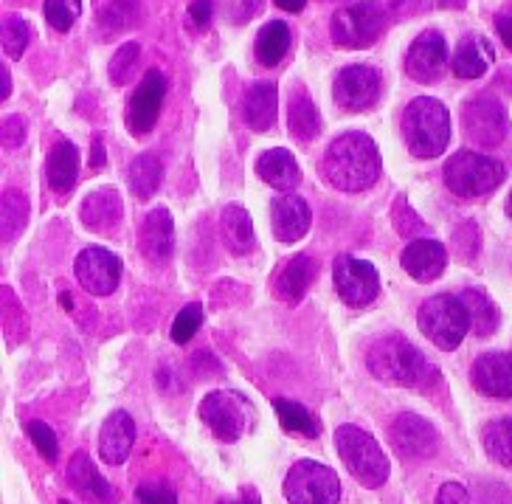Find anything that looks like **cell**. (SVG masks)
Wrapping results in <instances>:
<instances>
[{"label":"cell","instance_id":"obj_1","mask_svg":"<svg viewBox=\"0 0 512 504\" xmlns=\"http://www.w3.org/2000/svg\"><path fill=\"white\" fill-rule=\"evenodd\" d=\"M366 364L377 381L408 386V389H431L439 381L437 367L422 355L408 338L383 336L369 347Z\"/></svg>","mask_w":512,"mask_h":504},{"label":"cell","instance_id":"obj_2","mask_svg":"<svg viewBox=\"0 0 512 504\" xmlns=\"http://www.w3.org/2000/svg\"><path fill=\"white\" fill-rule=\"evenodd\" d=\"M380 175V153L366 133H344L324 153V178L341 192H363Z\"/></svg>","mask_w":512,"mask_h":504},{"label":"cell","instance_id":"obj_3","mask_svg":"<svg viewBox=\"0 0 512 504\" xmlns=\"http://www.w3.org/2000/svg\"><path fill=\"white\" fill-rule=\"evenodd\" d=\"M403 136L414 158H437L451 141V116L439 99H414L403 113Z\"/></svg>","mask_w":512,"mask_h":504},{"label":"cell","instance_id":"obj_4","mask_svg":"<svg viewBox=\"0 0 512 504\" xmlns=\"http://www.w3.org/2000/svg\"><path fill=\"white\" fill-rule=\"evenodd\" d=\"M335 448H338V457L344 459L349 474L355 476L363 488L375 490L386 485L392 468H389V459L383 454L380 443L369 431L349 426V423L338 426L335 428Z\"/></svg>","mask_w":512,"mask_h":504},{"label":"cell","instance_id":"obj_5","mask_svg":"<svg viewBox=\"0 0 512 504\" xmlns=\"http://www.w3.org/2000/svg\"><path fill=\"white\" fill-rule=\"evenodd\" d=\"M442 178H445V186L451 189L456 198L476 200L490 195L493 189L504 184L507 169L490 155L462 150V153H453L448 158V164L442 169Z\"/></svg>","mask_w":512,"mask_h":504},{"label":"cell","instance_id":"obj_6","mask_svg":"<svg viewBox=\"0 0 512 504\" xmlns=\"http://www.w3.org/2000/svg\"><path fill=\"white\" fill-rule=\"evenodd\" d=\"M417 324H420L422 336L434 347L453 352L465 341L467 330H470V316H467V307L459 296L439 293L417 310Z\"/></svg>","mask_w":512,"mask_h":504},{"label":"cell","instance_id":"obj_7","mask_svg":"<svg viewBox=\"0 0 512 504\" xmlns=\"http://www.w3.org/2000/svg\"><path fill=\"white\" fill-rule=\"evenodd\" d=\"M386 26H389V15L380 3L372 0L355 3L332 15V43L341 48H369L383 37Z\"/></svg>","mask_w":512,"mask_h":504},{"label":"cell","instance_id":"obj_8","mask_svg":"<svg viewBox=\"0 0 512 504\" xmlns=\"http://www.w3.org/2000/svg\"><path fill=\"white\" fill-rule=\"evenodd\" d=\"M200 420L214 431L217 440L237 443L242 434L254 426V406L234 389L209 392L200 400Z\"/></svg>","mask_w":512,"mask_h":504},{"label":"cell","instance_id":"obj_9","mask_svg":"<svg viewBox=\"0 0 512 504\" xmlns=\"http://www.w3.org/2000/svg\"><path fill=\"white\" fill-rule=\"evenodd\" d=\"M285 499L290 504H338V474L321 462L299 459L285 476Z\"/></svg>","mask_w":512,"mask_h":504},{"label":"cell","instance_id":"obj_10","mask_svg":"<svg viewBox=\"0 0 512 504\" xmlns=\"http://www.w3.org/2000/svg\"><path fill=\"white\" fill-rule=\"evenodd\" d=\"M462 130L476 147H498L510 133V116L493 93H479L462 105Z\"/></svg>","mask_w":512,"mask_h":504},{"label":"cell","instance_id":"obj_11","mask_svg":"<svg viewBox=\"0 0 512 504\" xmlns=\"http://www.w3.org/2000/svg\"><path fill=\"white\" fill-rule=\"evenodd\" d=\"M332 279H335V291L341 296V302L349 307H369L380 293V276H377L375 265L358 257H338L335 268H332Z\"/></svg>","mask_w":512,"mask_h":504},{"label":"cell","instance_id":"obj_12","mask_svg":"<svg viewBox=\"0 0 512 504\" xmlns=\"http://www.w3.org/2000/svg\"><path fill=\"white\" fill-rule=\"evenodd\" d=\"M166 96V77L161 71H147L144 79L138 82V88L130 96L127 102V113H124V122H127V130L133 136H147L155 122H158V113H161V105H164Z\"/></svg>","mask_w":512,"mask_h":504},{"label":"cell","instance_id":"obj_13","mask_svg":"<svg viewBox=\"0 0 512 504\" xmlns=\"http://www.w3.org/2000/svg\"><path fill=\"white\" fill-rule=\"evenodd\" d=\"M332 93H335V102L341 110L363 113L375 105L377 93H380V74L372 65H347L335 77Z\"/></svg>","mask_w":512,"mask_h":504},{"label":"cell","instance_id":"obj_14","mask_svg":"<svg viewBox=\"0 0 512 504\" xmlns=\"http://www.w3.org/2000/svg\"><path fill=\"white\" fill-rule=\"evenodd\" d=\"M74 271L76 279H79V285H82L85 291L93 293V296H110V293L119 288L121 260L113 251L93 245V248H85V251L76 257Z\"/></svg>","mask_w":512,"mask_h":504},{"label":"cell","instance_id":"obj_15","mask_svg":"<svg viewBox=\"0 0 512 504\" xmlns=\"http://www.w3.org/2000/svg\"><path fill=\"white\" fill-rule=\"evenodd\" d=\"M389 440H392L394 451L403 459H422L431 457L437 451L439 434L437 428L431 426L425 417L414 412H403L392 420Z\"/></svg>","mask_w":512,"mask_h":504},{"label":"cell","instance_id":"obj_16","mask_svg":"<svg viewBox=\"0 0 512 504\" xmlns=\"http://www.w3.org/2000/svg\"><path fill=\"white\" fill-rule=\"evenodd\" d=\"M448 65V43L439 31H422L408 46L406 74L414 82H437Z\"/></svg>","mask_w":512,"mask_h":504},{"label":"cell","instance_id":"obj_17","mask_svg":"<svg viewBox=\"0 0 512 504\" xmlns=\"http://www.w3.org/2000/svg\"><path fill=\"white\" fill-rule=\"evenodd\" d=\"M473 386L484 398H512V352H484L473 364Z\"/></svg>","mask_w":512,"mask_h":504},{"label":"cell","instance_id":"obj_18","mask_svg":"<svg viewBox=\"0 0 512 504\" xmlns=\"http://www.w3.org/2000/svg\"><path fill=\"white\" fill-rule=\"evenodd\" d=\"M68 479L71 488L93 504H119V490L107 482L105 476L99 474L96 462H93L85 451H76L71 462H68Z\"/></svg>","mask_w":512,"mask_h":504},{"label":"cell","instance_id":"obj_19","mask_svg":"<svg viewBox=\"0 0 512 504\" xmlns=\"http://www.w3.org/2000/svg\"><path fill=\"white\" fill-rule=\"evenodd\" d=\"M138 245L141 254L152 262V265H164L169 257L175 254V223L169 209H155L147 214V220L141 223V234H138Z\"/></svg>","mask_w":512,"mask_h":504},{"label":"cell","instance_id":"obj_20","mask_svg":"<svg viewBox=\"0 0 512 504\" xmlns=\"http://www.w3.org/2000/svg\"><path fill=\"white\" fill-rule=\"evenodd\" d=\"M273 234L279 243H299L307 229H310V206L307 200L285 192L271 203Z\"/></svg>","mask_w":512,"mask_h":504},{"label":"cell","instance_id":"obj_21","mask_svg":"<svg viewBox=\"0 0 512 504\" xmlns=\"http://www.w3.org/2000/svg\"><path fill=\"white\" fill-rule=\"evenodd\" d=\"M400 262H403V268H406V274L411 279L434 282V279L442 276L445 265H448V251L437 240H414V243L406 245Z\"/></svg>","mask_w":512,"mask_h":504},{"label":"cell","instance_id":"obj_22","mask_svg":"<svg viewBox=\"0 0 512 504\" xmlns=\"http://www.w3.org/2000/svg\"><path fill=\"white\" fill-rule=\"evenodd\" d=\"M136 443V423L127 412H113L102 423V434H99V454L107 465H121L130 457Z\"/></svg>","mask_w":512,"mask_h":504},{"label":"cell","instance_id":"obj_23","mask_svg":"<svg viewBox=\"0 0 512 504\" xmlns=\"http://www.w3.org/2000/svg\"><path fill=\"white\" fill-rule=\"evenodd\" d=\"M256 175H259L268 186L279 189L282 195L290 192V189H296L299 181H302L299 161L290 155V150H282V147L259 155V161H256Z\"/></svg>","mask_w":512,"mask_h":504},{"label":"cell","instance_id":"obj_24","mask_svg":"<svg viewBox=\"0 0 512 504\" xmlns=\"http://www.w3.org/2000/svg\"><path fill=\"white\" fill-rule=\"evenodd\" d=\"M121 198L113 186L96 189L88 198L82 200V223L96 234H107L119 226L121 220Z\"/></svg>","mask_w":512,"mask_h":504},{"label":"cell","instance_id":"obj_25","mask_svg":"<svg viewBox=\"0 0 512 504\" xmlns=\"http://www.w3.org/2000/svg\"><path fill=\"white\" fill-rule=\"evenodd\" d=\"M493 65V46L484 40L482 34H470L465 37L451 57L453 77L459 79H479L487 74V68Z\"/></svg>","mask_w":512,"mask_h":504},{"label":"cell","instance_id":"obj_26","mask_svg":"<svg viewBox=\"0 0 512 504\" xmlns=\"http://www.w3.org/2000/svg\"><path fill=\"white\" fill-rule=\"evenodd\" d=\"M276 110H279V96H276V85L273 82H256L245 93V124L254 133H268L276 122Z\"/></svg>","mask_w":512,"mask_h":504},{"label":"cell","instance_id":"obj_27","mask_svg":"<svg viewBox=\"0 0 512 504\" xmlns=\"http://www.w3.org/2000/svg\"><path fill=\"white\" fill-rule=\"evenodd\" d=\"M46 175L54 192L68 195L74 189L76 178H79V150H76L71 141H57L51 147L46 161Z\"/></svg>","mask_w":512,"mask_h":504},{"label":"cell","instance_id":"obj_28","mask_svg":"<svg viewBox=\"0 0 512 504\" xmlns=\"http://www.w3.org/2000/svg\"><path fill=\"white\" fill-rule=\"evenodd\" d=\"M287 130L299 144H310L321 133V113L302 88L293 93V99L287 105Z\"/></svg>","mask_w":512,"mask_h":504},{"label":"cell","instance_id":"obj_29","mask_svg":"<svg viewBox=\"0 0 512 504\" xmlns=\"http://www.w3.org/2000/svg\"><path fill=\"white\" fill-rule=\"evenodd\" d=\"M313 276H316V262H313V257L310 254H296L293 260L287 262L285 271L279 274V279H276V293L285 302L296 305V302H302L304 293L310 291Z\"/></svg>","mask_w":512,"mask_h":504},{"label":"cell","instance_id":"obj_30","mask_svg":"<svg viewBox=\"0 0 512 504\" xmlns=\"http://www.w3.org/2000/svg\"><path fill=\"white\" fill-rule=\"evenodd\" d=\"M220 229H223V237H226L228 248H231L234 254H248V251H254V220H251L248 209H242L237 203L226 206L223 214H220Z\"/></svg>","mask_w":512,"mask_h":504},{"label":"cell","instance_id":"obj_31","mask_svg":"<svg viewBox=\"0 0 512 504\" xmlns=\"http://www.w3.org/2000/svg\"><path fill=\"white\" fill-rule=\"evenodd\" d=\"M287 48H290V29H287L282 20H273L268 26H262V31L256 34L254 54L259 65L273 68L285 60Z\"/></svg>","mask_w":512,"mask_h":504},{"label":"cell","instance_id":"obj_32","mask_svg":"<svg viewBox=\"0 0 512 504\" xmlns=\"http://www.w3.org/2000/svg\"><path fill=\"white\" fill-rule=\"evenodd\" d=\"M161 178H164V164L155 153H141L130 164V172H127V181H130V189L136 192L138 200H150L158 186H161Z\"/></svg>","mask_w":512,"mask_h":504},{"label":"cell","instance_id":"obj_33","mask_svg":"<svg viewBox=\"0 0 512 504\" xmlns=\"http://www.w3.org/2000/svg\"><path fill=\"white\" fill-rule=\"evenodd\" d=\"M467 307V316H470V330L476 336H493L498 330V310L496 305L490 302V296L479 288H467L462 296H459Z\"/></svg>","mask_w":512,"mask_h":504},{"label":"cell","instance_id":"obj_34","mask_svg":"<svg viewBox=\"0 0 512 504\" xmlns=\"http://www.w3.org/2000/svg\"><path fill=\"white\" fill-rule=\"evenodd\" d=\"M482 443L487 457L496 459L498 465H504V468H512V417L487 423Z\"/></svg>","mask_w":512,"mask_h":504},{"label":"cell","instance_id":"obj_35","mask_svg":"<svg viewBox=\"0 0 512 504\" xmlns=\"http://www.w3.org/2000/svg\"><path fill=\"white\" fill-rule=\"evenodd\" d=\"M273 409H276V417H279L282 428L293 431V434H302V437H318L321 426H318L316 417L307 412L302 403L276 398L273 400Z\"/></svg>","mask_w":512,"mask_h":504},{"label":"cell","instance_id":"obj_36","mask_svg":"<svg viewBox=\"0 0 512 504\" xmlns=\"http://www.w3.org/2000/svg\"><path fill=\"white\" fill-rule=\"evenodd\" d=\"M138 20H141L138 0H113L99 12V29L110 34V37H116L121 31L133 29Z\"/></svg>","mask_w":512,"mask_h":504},{"label":"cell","instance_id":"obj_37","mask_svg":"<svg viewBox=\"0 0 512 504\" xmlns=\"http://www.w3.org/2000/svg\"><path fill=\"white\" fill-rule=\"evenodd\" d=\"M0 217H3V240L12 243L17 234L23 231L26 220H29V200L23 198L20 192H6Z\"/></svg>","mask_w":512,"mask_h":504},{"label":"cell","instance_id":"obj_38","mask_svg":"<svg viewBox=\"0 0 512 504\" xmlns=\"http://www.w3.org/2000/svg\"><path fill=\"white\" fill-rule=\"evenodd\" d=\"M31 40V26L20 15H9L3 20V54L20 60Z\"/></svg>","mask_w":512,"mask_h":504},{"label":"cell","instance_id":"obj_39","mask_svg":"<svg viewBox=\"0 0 512 504\" xmlns=\"http://www.w3.org/2000/svg\"><path fill=\"white\" fill-rule=\"evenodd\" d=\"M138 57H141V46H138V43H127V46H121L119 51L113 54L110 68H107L110 82H113V85H127L130 77H133V71H136Z\"/></svg>","mask_w":512,"mask_h":504},{"label":"cell","instance_id":"obj_40","mask_svg":"<svg viewBox=\"0 0 512 504\" xmlns=\"http://www.w3.org/2000/svg\"><path fill=\"white\" fill-rule=\"evenodd\" d=\"M200 324H203V307L200 305H186L175 316V324H172V341L175 344H189L195 333L200 330Z\"/></svg>","mask_w":512,"mask_h":504},{"label":"cell","instance_id":"obj_41","mask_svg":"<svg viewBox=\"0 0 512 504\" xmlns=\"http://www.w3.org/2000/svg\"><path fill=\"white\" fill-rule=\"evenodd\" d=\"M82 12V0H46V20L57 31H68Z\"/></svg>","mask_w":512,"mask_h":504},{"label":"cell","instance_id":"obj_42","mask_svg":"<svg viewBox=\"0 0 512 504\" xmlns=\"http://www.w3.org/2000/svg\"><path fill=\"white\" fill-rule=\"evenodd\" d=\"M29 437L31 443H34V448L43 454V459H48V462H57V459H60V443H57V437H54V431H51L48 423H43V420H31Z\"/></svg>","mask_w":512,"mask_h":504},{"label":"cell","instance_id":"obj_43","mask_svg":"<svg viewBox=\"0 0 512 504\" xmlns=\"http://www.w3.org/2000/svg\"><path fill=\"white\" fill-rule=\"evenodd\" d=\"M392 220H394V229L400 231L403 237H417L425 231V223H422L417 214L411 212V206H408L406 200H394V212H392Z\"/></svg>","mask_w":512,"mask_h":504},{"label":"cell","instance_id":"obj_44","mask_svg":"<svg viewBox=\"0 0 512 504\" xmlns=\"http://www.w3.org/2000/svg\"><path fill=\"white\" fill-rule=\"evenodd\" d=\"M136 493H138V502L141 504H178L175 490L166 488V485H161V482H147V485H141Z\"/></svg>","mask_w":512,"mask_h":504},{"label":"cell","instance_id":"obj_45","mask_svg":"<svg viewBox=\"0 0 512 504\" xmlns=\"http://www.w3.org/2000/svg\"><path fill=\"white\" fill-rule=\"evenodd\" d=\"M434 504H470V493L465 485L459 482H445L437 493V502Z\"/></svg>","mask_w":512,"mask_h":504},{"label":"cell","instance_id":"obj_46","mask_svg":"<svg viewBox=\"0 0 512 504\" xmlns=\"http://www.w3.org/2000/svg\"><path fill=\"white\" fill-rule=\"evenodd\" d=\"M23 138H26V124H23V119L20 116H9L6 124H3V141H6V147H20Z\"/></svg>","mask_w":512,"mask_h":504},{"label":"cell","instance_id":"obj_47","mask_svg":"<svg viewBox=\"0 0 512 504\" xmlns=\"http://www.w3.org/2000/svg\"><path fill=\"white\" fill-rule=\"evenodd\" d=\"M189 17H192L195 26H206L211 20V0H195L189 6Z\"/></svg>","mask_w":512,"mask_h":504},{"label":"cell","instance_id":"obj_48","mask_svg":"<svg viewBox=\"0 0 512 504\" xmlns=\"http://www.w3.org/2000/svg\"><path fill=\"white\" fill-rule=\"evenodd\" d=\"M496 29H498V37L504 40V46L512 51V12H507V15L498 17Z\"/></svg>","mask_w":512,"mask_h":504},{"label":"cell","instance_id":"obj_49","mask_svg":"<svg viewBox=\"0 0 512 504\" xmlns=\"http://www.w3.org/2000/svg\"><path fill=\"white\" fill-rule=\"evenodd\" d=\"M105 167V144H102V136L93 138V169Z\"/></svg>","mask_w":512,"mask_h":504},{"label":"cell","instance_id":"obj_50","mask_svg":"<svg viewBox=\"0 0 512 504\" xmlns=\"http://www.w3.org/2000/svg\"><path fill=\"white\" fill-rule=\"evenodd\" d=\"M220 504H262V502H259L256 490H242L237 499H226V502H220Z\"/></svg>","mask_w":512,"mask_h":504},{"label":"cell","instance_id":"obj_51","mask_svg":"<svg viewBox=\"0 0 512 504\" xmlns=\"http://www.w3.org/2000/svg\"><path fill=\"white\" fill-rule=\"evenodd\" d=\"M273 3H276L279 9H285V12H293V15L302 12L304 6H307V0H273Z\"/></svg>","mask_w":512,"mask_h":504},{"label":"cell","instance_id":"obj_52","mask_svg":"<svg viewBox=\"0 0 512 504\" xmlns=\"http://www.w3.org/2000/svg\"><path fill=\"white\" fill-rule=\"evenodd\" d=\"M9 93H12V79H9V68L3 65V99H9Z\"/></svg>","mask_w":512,"mask_h":504},{"label":"cell","instance_id":"obj_53","mask_svg":"<svg viewBox=\"0 0 512 504\" xmlns=\"http://www.w3.org/2000/svg\"><path fill=\"white\" fill-rule=\"evenodd\" d=\"M439 6H445V9H459V6H465V0H437Z\"/></svg>","mask_w":512,"mask_h":504},{"label":"cell","instance_id":"obj_54","mask_svg":"<svg viewBox=\"0 0 512 504\" xmlns=\"http://www.w3.org/2000/svg\"><path fill=\"white\" fill-rule=\"evenodd\" d=\"M60 302H62V307H65V310H71V307H74V305H71V296H68V293H62Z\"/></svg>","mask_w":512,"mask_h":504},{"label":"cell","instance_id":"obj_55","mask_svg":"<svg viewBox=\"0 0 512 504\" xmlns=\"http://www.w3.org/2000/svg\"><path fill=\"white\" fill-rule=\"evenodd\" d=\"M507 212H510V217H512V192H510V200H507Z\"/></svg>","mask_w":512,"mask_h":504},{"label":"cell","instance_id":"obj_56","mask_svg":"<svg viewBox=\"0 0 512 504\" xmlns=\"http://www.w3.org/2000/svg\"><path fill=\"white\" fill-rule=\"evenodd\" d=\"M60 504H71V502H65V499H62V502Z\"/></svg>","mask_w":512,"mask_h":504}]
</instances>
